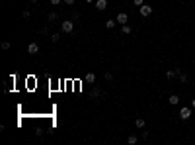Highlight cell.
Masks as SVG:
<instances>
[{"instance_id": "obj_13", "label": "cell", "mask_w": 195, "mask_h": 145, "mask_svg": "<svg viewBox=\"0 0 195 145\" xmlns=\"http://www.w3.org/2000/svg\"><path fill=\"white\" fill-rule=\"evenodd\" d=\"M174 77H178L176 69H170V71H166V79H174Z\"/></svg>"}, {"instance_id": "obj_16", "label": "cell", "mask_w": 195, "mask_h": 145, "mask_svg": "<svg viewBox=\"0 0 195 145\" xmlns=\"http://www.w3.org/2000/svg\"><path fill=\"white\" fill-rule=\"evenodd\" d=\"M127 143H129V145H135L136 143V135H129V137H127Z\"/></svg>"}, {"instance_id": "obj_6", "label": "cell", "mask_w": 195, "mask_h": 145, "mask_svg": "<svg viewBox=\"0 0 195 145\" xmlns=\"http://www.w3.org/2000/svg\"><path fill=\"white\" fill-rule=\"evenodd\" d=\"M94 4H96V10H100V12H104L105 8H107V0H96Z\"/></svg>"}, {"instance_id": "obj_23", "label": "cell", "mask_w": 195, "mask_h": 145, "mask_svg": "<svg viewBox=\"0 0 195 145\" xmlns=\"http://www.w3.org/2000/svg\"><path fill=\"white\" fill-rule=\"evenodd\" d=\"M65 4H66V6H72V4H74V0H65Z\"/></svg>"}, {"instance_id": "obj_1", "label": "cell", "mask_w": 195, "mask_h": 145, "mask_svg": "<svg viewBox=\"0 0 195 145\" xmlns=\"http://www.w3.org/2000/svg\"><path fill=\"white\" fill-rule=\"evenodd\" d=\"M61 30L65 33H72L74 32V20H63L61 22Z\"/></svg>"}, {"instance_id": "obj_10", "label": "cell", "mask_w": 195, "mask_h": 145, "mask_svg": "<svg viewBox=\"0 0 195 145\" xmlns=\"http://www.w3.org/2000/svg\"><path fill=\"white\" fill-rule=\"evenodd\" d=\"M135 125L139 127V130H143V127H144V118H136L135 120Z\"/></svg>"}, {"instance_id": "obj_2", "label": "cell", "mask_w": 195, "mask_h": 145, "mask_svg": "<svg viewBox=\"0 0 195 145\" xmlns=\"http://www.w3.org/2000/svg\"><path fill=\"white\" fill-rule=\"evenodd\" d=\"M180 118H182V120H189V118H191V108L183 106L182 110H180Z\"/></svg>"}, {"instance_id": "obj_8", "label": "cell", "mask_w": 195, "mask_h": 145, "mask_svg": "<svg viewBox=\"0 0 195 145\" xmlns=\"http://www.w3.org/2000/svg\"><path fill=\"white\" fill-rule=\"evenodd\" d=\"M168 102L172 106H176V104H180V96L178 94H170V98H168Z\"/></svg>"}, {"instance_id": "obj_21", "label": "cell", "mask_w": 195, "mask_h": 145, "mask_svg": "<svg viewBox=\"0 0 195 145\" xmlns=\"http://www.w3.org/2000/svg\"><path fill=\"white\" fill-rule=\"evenodd\" d=\"M49 2H51L53 6H57V4H61V2H65V0H49Z\"/></svg>"}, {"instance_id": "obj_20", "label": "cell", "mask_w": 195, "mask_h": 145, "mask_svg": "<svg viewBox=\"0 0 195 145\" xmlns=\"http://www.w3.org/2000/svg\"><path fill=\"white\" fill-rule=\"evenodd\" d=\"M39 33H41V35H47V33H49V30H47V27H41V30H39Z\"/></svg>"}, {"instance_id": "obj_15", "label": "cell", "mask_w": 195, "mask_h": 145, "mask_svg": "<svg viewBox=\"0 0 195 145\" xmlns=\"http://www.w3.org/2000/svg\"><path fill=\"white\" fill-rule=\"evenodd\" d=\"M121 32H123L125 35H129V33H131V27L127 26V24H123V26H121Z\"/></svg>"}, {"instance_id": "obj_26", "label": "cell", "mask_w": 195, "mask_h": 145, "mask_svg": "<svg viewBox=\"0 0 195 145\" xmlns=\"http://www.w3.org/2000/svg\"><path fill=\"white\" fill-rule=\"evenodd\" d=\"M31 2H33V4H35V2H39V0H31Z\"/></svg>"}, {"instance_id": "obj_7", "label": "cell", "mask_w": 195, "mask_h": 145, "mask_svg": "<svg viewBox=\"0 0 195 145\" xmlns=\"http://www.w3.org/2000/svg\"><path fill=\"white\" fill-rule=\"evenodd\" d=\"M84 80L88 82V84H94V82H96V75H94V72H86Z\"/></svg>"}, {"instance_id": "obj_11", "label": "cell", "mask_w": 195, "mask_h": 145, "mask_svg": "<svg viewBox=\"0 0 195 145\" xmlns=\"http://www.w3.org/2000/svg\"><path fill=\"white\" fill-rule=\"evenodd\" d=\"M115 26H117V20H107L105 22V27H107V30H113Z\"/></svg>"}, {"instance_id": "obj_24", "label": "cell", "mask_w": 195, "mask_h": 145, "mask_svg": "<svg viewBox=\"0 0 195 145\" xmlns=\"http://www.w3.org/2000/svg\"><path fill=\"white\" fill-rule=\"evenodd\" d=\"M86 2H88V4H94V2H96V0H86Z\"/></svg>"}, {"instance_id": "obj_25", "label": "cell", "mask_w": 195, "mask_h": 145, "mask_svg": "<svg viewBox=\"0 0 195 145\" xmlns=\"http://www.w3.org/2000/svg\"><path fill=\"white\" fill-rule=\"evenodd\" d=\"M191 108H195V100H193V102H191Z\"/></svg>"}, {"instance_id": "obj_27", "label": "cell", "mask_w": 195, "mask_h": 145, "mask_svg": "<svg viewBox=\"0 0 195 145\" xmlns=\"http://www.w3.org/2000/svg\"><path fill=\"white\" fill-rule=\"evenodd\" d=\"M193 63H195V59H193Z\"/></svg>"}, {"instance_id": "obj_4", "label": "cell", "mask_w": 195, "mask_h": 145, "mask_svg": "<svg viewBox=\"0 0 195 145\" xmlns=\"http://www.w3.org/2000/svg\"><path fill=\"white\" fill-rule=\"evenodd\" d=\"M115 20H117V24H119V26H123V24H127L129 16H127L125 12H119V14H117V18H115Z\"/></svg>"}, {"instance_id": "obj_17", "label": "cell", "mask_w": 195, "mask_h": 145, "mask_svg": "<svg viewBox=\"0 0 195 145\" xmlns=\"http://www.w3.org/2000/svg\"><path fill=\"white\" fill-rule=\"evenodd\" d=\"M22 16H24L26 20H29V18H31V12H29V10H24V12H22Z\"/></svg>"}, {"instance_id": "obj_9", "label": "cell", "mask_w": 195, "mask_h": 145, "mask_svg": "<svg viewBox=\"0 0 195 145\" xmlns=\"http://www.w3.org/2000/svg\"><path fill=\"white\" fill-rule=\"evenodd\" d=\"M90 96H92V98H98V96H102V90H100L98 86H94V88H92V92H90Z\"/></svg>"}, {"instance_id": "obj_5", "label": "cell", "mask_w": 195, "mask_h": 145, "mask_svg": "<svg viewBox=\"0 0 195 145\" xmlns=\"http://www.w3.org/2000/svg\"><path fill=\"white\" fill-rule=\"evenodd\" d=\"M27 53H29V55H37L39 53V45L35 43V41H31V43L27 45Z\"/></svg>"}, {"instance_id": "obj_14", "label": "cell", "mask_w": 195, "mask_h": 145, "mask_svg": "<svg viewBox=\"0 0 195 145\" xmlns=\"http://www.w3.org/2000/svg\"><path fill=\"white\" fill-rule=\"evenodd\" d=\"M57 18H58L57 12H49V16H47V20L49 22H57Z\"/></svg>"}, {"instance_id": "obj_22", "label": "cell", "mask_w": 195, "mask_h": 145, "mask_svg": "<svg viewBox=\"0 0 195 145\" xmlns=\"http://www.w3.org/2000/svg\"><path fill=\"white\" fill-rule=\"evenodd\" d=\"M2 49H10V43H8V41H2Z\"/></svg>"}, {"instance_id": "obj_18", "label": "cell", "mask_w": 195, "mask_h": 145, "mask_svg": "<svg viewBox=\"0 0 195 145\" xmlns=\"http://www.w3.org/2000/svg\"><path fill=\"white\" fill-rule=\"evenodd\" d=\"M58 39H61V37H58V33H51V41H53V43H57Z\"/></svg>"}, {"instance_id": "obj_3", "label": "cell", "mask_w": 195, "mask_h": 145, "mask_svg": "<svg viewBox=\"0 0 195 145\" xmlns=\"http://www.w3.org/2000/svg\"><path fill=\"white\" fill-rule=\"evenodd\" d=\"M150 14H152V6H148V4H143V6H141V16H143V18H148Z\"/></svg>"}, {"instance_id": "obj_19", "label": "cell", "mask_w": 195, "mask_h": 145, "mask_svg": "<svg viewBox=\"0 0 195 145\" xmlns=\"http://www.w3.org/2000/svg\"><path fill=\"white\" fill-rule=\"evenodd\" d=\"M133 4H135V6H143L144 0H133Z\"/></svg>"}, {"instance_id": "obj_12", "label": "cell", "mask_w": 195, "mask_h": 145, "mask_svg": "<svg viewBox=\"0 0 195 145\" xmlns=\"http://www.w3.org/2000/svg\"><path fill=\"white\" fill-rule=\"evenodd\" d=\"M178 79H180V82H182V84H187V75H185V72H180V77H178Z\"/></svg>"}]
</instances>
